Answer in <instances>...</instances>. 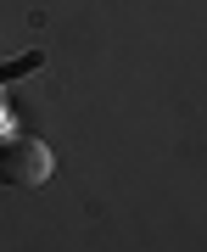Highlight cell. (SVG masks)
<instances>
[{
	"instance_id": "cell-1",
	"label": "cell",
	"mask_w": 207,
	"mask_h": 252,
	"mask_svg": "<svg viewBox=\"0 0 207 252\" xmlns=\"http://www.w3.org/2000/svg\"><path fill=\"white\" fill-rule=\"evenodd\" d=\"M51 180V146L39 135H6L0 140V185L34 190Z\"/></svg>"
}]
</instances>
